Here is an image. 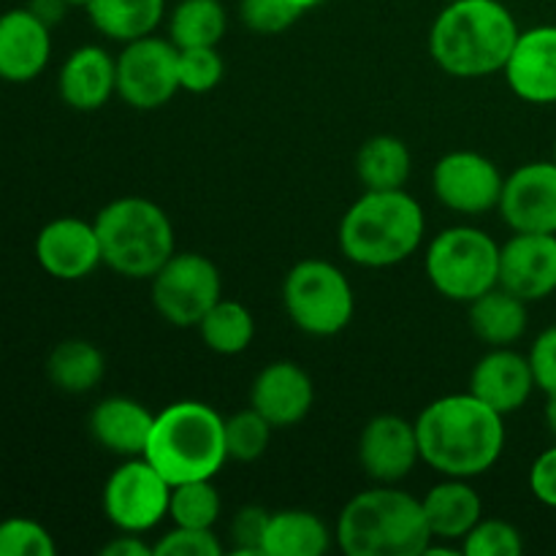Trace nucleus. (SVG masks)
<instances>
[{"mask_svg": "<svg viewBox=\"0 0 556 556\" xmlns=\"http://www.w3.org/2000/svg\"><path fill=\"white\" fill-rule=\"evenodd\" d=\"M282 307L309 337H334L351 326L356 296L345 271L324 258H302L282 280Z\"/></svg>", "mask_w": 556, "mask_h": 556, "instance_id": "8", "label": "nucleus"}, {"mask_svg": "<svg viewBox=\"0 0 556 556\" xmlns=\"http://www.w3.org/2000/svg\"><path fill=\"white\" fill-rule=\"evenodd\" d=\"M60 101L76 112H98L117 96V58L96 43L76 47L58 74Z\"/></svg>", "mask_w": 556, "mask_h": 556, "instance_id": "21", "label": "nucleus"}, {"mask_svg": "<svg viewBox=\"0 0 556 556\" xmlns=\"http://www.w3.org/2000/svg\"><path fill=\"white\" fill-rule=\"evenodd\" d=\"M334 543V530L313 510H271L264 535L266 556H320Z\"/></svg>", "mask_w": 556, "mask_h": 556, "instance_id": "25", "label": "nucleus"}, {"mask_svg": "<svg viewBox=\"0 0 556 556\" xmlns=\"http://www.w3.org/2000/svg\"><path fill=\"white\" fill-rule=\"evenodd\" d=\"M516 98L535 106L556 103V25L521 30L503 68Z\"/></svg>", "mask_w": 556, "mask_h": 556, "instance_id": "17", "label": "nucleus"}, {"mask_svg": "<svg viewBox=\"0 0 556 556\" xmlns=\"http://www.w3.org/2000/svg\"><path fill=\"white\" fill-rule=\"evenodd\" d=\"M36 261L49 277L76 282L103 264L96 223L81 217H54L36 237Z\"/></svg>", "mask_w": 556, "mask_h": 556, "instance_id": "15", "label": "nucleus"}, {"mask_svg": "<svg viewBox=\"0 0 556 556\" xmlns=\"http://www.w3.org/2000/svg\"><path fill=\"white\" fill-rule=\"evenodd\" d=\"M429 541L421 497L396 483H375L358 492L334 525V543L348 556H424Z\"/></svg>", "mask_w": 556, "mask_h": 556, "instance_id": "3", "label": "nucleus"}, {"mask_svg": "<svg viewBox=\"0 0 556 556\" xmlns=\"http://www.w3.org/2000/svg\"><path fill=\"white\" fill-rule=\"evenodd\" d=\"M302 11L288 0H239V20L258 36H277L296 25Z\"/></svg>", "mask_w": 556, "mask_h": 556, "instance_id": "36", "label": "nucleus"}, {"mask_svg": "<svg viewBox=\"0 0 556 556\" xmlns=\"http://www.w3.org/2000/svg\"><path fill=\"white\" fill-rule=\"evenodd\" d=\"M103 266L128 280H150L174 253V223L161 204L144 195H123L96 215Z\"/></svg>", "mask_w": 556, "mask_h": 556, "instance_id": "6", "label": "nucleus"}, {"mask_svg": "<svg viewBox=\"0 0 556 556\" xmlns=\"http://www.w3.org/2000/svg\"><path fill=\"white\" fill-rule=\"evenodd\" d=\"M271 427L258 410L248 407V410H239L233 416L226 418V448H228V462H258L266 454L271 443Z\"/></svg>", "mask_w": 556, "mask_h": 556, "instance_id": "32", "label": "nucleus"}, {"mask_svg": "<svg viewBox=\"0 0 556 556\" xmlns=\"http://www.w3.org/2000/svg\"><path fill=\"white\" fill-rule=\"evenodd\" d=\"M103 556H155L152 543L144 541V535L136 532H117L106 546L101 548Z\"/></svg>", "mask_w": 556, "mask_h": 556, "instance_id": "41", "label": "nucleus"}, {"mask_svg": "<svg viewBox=\"0 0 556 556\" xmlns=\"http://www.w3.org/2000/svg\"><path fill=\"white\" fill-rule=\"evenodd\" d=\"M201 342L217 356H239L255 340V318L242 302L220 299L195 326Z\"/></svg>", "mask_w": 556, "mask_h": 556, "instance_id": "30", "label": "nucleus"}, {"mask_svg": "<svg viewBox=\"0 0 556 556\" xmlns=\"http://www.w3.org/2000/svg\"><path fill=\"white\" fill-rule=\"evenodd\" d=\"M228 30L223 0H179L168 14V38L177 49L217 47Z\"/></svg>", "mask_w": 556, "mask_h": 556, "instance_id": "29", "label": "nucleus"}, {"mask_svg": "<svg viewBox=\"0 0 556 556\" xmlns=\"http://www.w3.org/2000/svg\"><path fill=\"white\" fill-rule=\"evenodd\" d=\"M413 174L410 147L394 134H378L356 152V177L364 190H405Z\"/></svg>", "mask_w": 556, "mask_h": 556, "instance_id": "27", "label": "nucleus"}, {"mask_svg": "<svg viewBox=\"0 0 556 556\" xmlns=\"http://www.w3.org/2000/svg\"><path fill=\"white\" fill-rule=\"evenodd\" d=\"M459 548L465 556H519L525 552V538L510 521L481 519L467 532Z\"/></svg>", "mask_w": 556, "mask_h": 556, "instance_id": "33", "label": "nucleus"}, {"mask_svg": "<svg viewBox=\"0 0 556 556\" xmlns=\"http://www.w3.org/2000/svg\"><path fill=\"white\" fill-rule=\"evenodd\" d=\"M155 556H223L220 538L215 530H199V527H177L163 532L155 543H152Z\"/></svg>", "mask_w": 556, "mask_h": 556, "instance_id": "37", "label": "nucleus"}, {"mask_svg": "<svg viewBox=\"0 0 556 556\" xmlns=\"http://www.w3.org/2000/svg\"><path fill=\"white\" fill-rule=\"evenodd\" d=\"M65 3H68L71 9H85V5L90 3V0H65Z\"/></svg>", "mask_w": 556, "mask_h": 556, "instance_id": "45", "label": "nucleus"}, {"mask_svg": "<svg viewBox=\"0 0 556 556\" xmlns=\"http://www.w3.org/2000/svg\"><path fill=\"white\" fill-rule=\"evenodd\" d=\"M220 514L223 500L212 481H190L172 486V503H168V519H172V525L215 530Z\"/></svg>", "mask_w": 556, "mask_h": 556, "instance_id": "31", "label": "nucleus"}, {"mask_svg": "<svg viewBox=\"0 0 556 556\" xmlns=\"http://www.w3.org/2000/svg\"><path fill=\"white\" fill-rule=\"evenodd\" d=\"M505 177L497 163L476 150L445 152L432 168L434 199L465 217L489 215L500 206Z\"/></svg>", "mask_w": 556, "mask_h": 556, "instance_id": "12", "label": "nucleus"}, {"mask_svg": "<svg viewBox=\"0 0 556 556\" xmlns=\"http://www.w3.org/2000/svg\"><path fill=\"white\" fill-rule=\"evenodd\" d=\"M288 3H291V5H296V9L302 11V14H304V11L315 9V5H320V3H324V0H288Z\"/></svg>", "mask_w": 556, "mask_h": 556, "instance_id": "44", "label": "nucleus"}, {"mask_svg": "<svg viewBox=\"0 0 556 556\" xmlns=\"http://www.w3.org/2000/svg\"><path fill=\"white\" fill-rule=\"evenodd\" d=\"M356 454L369 481L391 483V486L402 483L421 462L416 421H407L396 413H380L369 418L358 434Z\"/></svg>", "mask_w": 556, "mask_h": 556, "instance_id": "13", "label": "nucleus"}, {"mask_svg": "<svg viewBox=\"0 0 556 556\" xmlns=\"http://www.w3.org/2000/svg\"><path fill=\"white\" fill-rule=\"evenodd\" d=\"M421 462L445 478H478L492 470L505 451V416L476 394H445L416 418Z\"/></svg>", "mask_w": 556, "mask_h": 556, "instance_id": "1", "label": "nucleus"}, {"mask_svg": "<svg viewBox=\"0 0 556 556\" xmlns=\"http://www.w3.org/2000/svg\"><path fill=\"white\" fill-rule=\"evenodd\" d=\"M427 233L424 206L407 190H364L337 231L342 255L364 269H389L418 253Z\"/></svg>", "mask_w": 556, "mask_h": 556, "instance_id": "4", "label": "nucleus"}, {"mask_svg": "<svg viewBox=\"0 0 556 556\" xmlns=\"http://www.w3.org/2000/svg\"><path fill=\"white\" fill-rule=\"evenodd\" d=\"M519 25L500 0H451L429 27V54L456 79L503 74Z\"/></svg>", "mask_w": 556, "mask_h": 556, "instance_id": "2", "label": "nucleus"}, {"mask_svg": "<svg viewBox=\"0 0 556 556\" xmlns=\"http://www.w3.org/2000/svg\"><path fill=\"white\" fill-rule=\"evenodd\" d=\"M500 286L527 304L556 291V233H516L500 244Z\"/></svg>", "mask_w": 556, "mask_h": 556, "instance_id": "16", "label": "nucleus"}, {"mask_svg": "<svg viewBox=\"0 0 556 556\" xmlns=\"http://www.w3.org/2000/svg\"><path fill=\"white\" fill-rule=\"evenodd\" d=\"M424 516L434 541L462 543L467 532L483 519V500L470 478H445L421 497Z\"/></svg>", "mask_w": 556, "mask_h": 556, "instance_id": "23", "label": "nucleus"}, {"mask_svg": "<svg viewBox=\"0 0 556 556\" xmlns=\"http://www.w3.org/2000/svg\"><path fill=\"white\" fill-rule=\"evenodd\" d=\"M27 9H30L38 20L47 22L49 27H54L65 20V11H68L71 5L65 3V0H30Z\"/></svg>", "mask_w": 556, "mask_h": 556, "instance_id": "42", "label": "nucleus"}, {"mask_svg": "<svg viewBox=\"0 0 556 556\" xmlns=\"http://www.w3.org/2000/svg\"><path fill=\"white\" fill-rule=\"evenodd\" d=\"M271 510L258 508V505H244L233 514L231 519V541L233 554L239 556H266L264 554V535L269 525Z\"/></svg>", "mask_w": 556, "mask_h": 556, "instance_id": "38", "label": "nucleus"}, {"mask_svg": "<svg viewBox=\"0 0 556 556\" xmlns=\"http://www.w3.org/2000/svg\"><path fill=\"white\" fill-rule=\"evenodd\" d=\"M106 375V356L90 340H63L47 358L49 383L65 394H90Z\"/></svg>", "mask_w": 556, "mask_h": 556, "instance_id": "28", "label": "nucleus"}, {"mask_svg": "<svg viewBox=\"0 0 556 556\" xmlns=\"http://www.w3.org/2000/svg\"><path fill=\"white\" fill-rule=\"evenodd\" d=\"M155 413L130 396H106L90 410L87 427L92 440L114 456H144Z\"/></svg>", "mask_w": 556, "mask_h": 556, "instance_id": "22", "label": "nucleus"}, {"mask_svg": "<svg viewBox=\"0 0 556 556\" xmlns=\"http://www.w3.org/2000/svg\"><path fill=\"white\" fill-rule=\"evenodd\" d=\"M530 367L535 375V386L546 396L556 394V326H548L535 337L530 348Z\"/></svg>", "mask_w": 556, "mask_h": 556, "instance_id": "39", "label": "nucleus"}, {"mask_svg": "<svg viewBox=\"0 0 556 556\" xmlns=\"http://www.w3.org/2000/svg\"><path fill=\"white\" fill-rule=\"evenodd\" d=\"M315 405V386L307 369L293 362H271L250 386V407L258 410L275 429H291L309 416Z\"/></svg>", "mask_w": 556, "mask_h": 556, "instance_id": "18", "label": "nucleus"}, {"mask_svg": "<svg viewBox=\"0 0 556 556\" xmlns=\"http://www.w3.org/2000/svg\"><path fill=\"white\" fill-rule=\"evenodd\" d=\"M530 492L538 503L556 508V445L543 451L530 467Z\"/></svg>", "mask_w": 556, "mask_h": 556, "instance_id": "40", "label": "nucleus"}, {"mask_svg": "<svg viewBox=\"0 0 556 556\" xmlns=\"http://www.w3.org/2000/svg\"><path fill=\"white\" fill-rule=\"evenodd\" d=\"M85 11L101 36L128 43L157 30L166 16V0H90Z\"/></svg>", "mask_w": 556, "mask_h": 556, "instance_id": "26", "label": "nucleus"}, {"mask_svg": "<svg viewBox=\"0 0 556 556\" xmlns=\"http://www.w3.org/2000/svg\"><path fill=\"white\" fill-rule=\"evenodd\" d=\"M152 307L177 329H195L223 299V277L204 253H174L150 277Z\"/></svg>", "mask_w": 556, "mask_h": 556, "instance_id": "9", "label": "nucleus"}, {"mask_svg": "<svg viewBox=\"0 0 556 556\" xmlns=\"http://www.w3.org/2000/svg\"><path fill=\"white\" fill-rule=\"evenodd\" d=\"M552 161L556 163V141H554V155H552Z\"/></svg>", "mask_w": 556, "mask_h": 556, "instance_id": "46", "label": "nucleus"}, {"mask_svg": "<svg viewBox=\"0 0 556 556\" xmlns=\"http://www.w3.org/2000/svg\"><path fill=\"white\" fill-rule=\"evenodd\" d=\"M177 60L179 49L172 38L155 33L123 43V52L117 54V96L139 112L166 106L177 92H182Z\"/></svg>", "mask_w": 556, "mask_h": 556, "instance_id": "11", "label": "nucleus"}, {"mask_svg": "<svg viewBox=\"0 0 556 556\" xmlns=\"http://www.w3.org/2000/svg\"><path fill=\"white\" fill-rule=\"evenodd\" d=\"M52 58V27L30 9H9L0 14V79L27 85L47 71Z\"/></svg>", "mask_w": 556, "mask_h": 556, "instance_id": "20", "label": "nucleus"}, {"mask_svg": "<svg viewBox=\"0 0 556 556\" xmlns=\"http://www.w3.org/2000/svg\"><path fill=\"white\" fill-rule=\"evenodd\" d=\"M467 318H470V329L476 331L483 345L510 348L527 334L530 309H527L525 299L505 291L503 286H494L492 291L467 304Z\"/></svg>", "mask_w": 556, "mask_h": 556, "instance_id": "24", "label": "nucleus"}, {"mask_svg": "<svg viewBox=\"0 0 556 556\" xmlns=\"http://www.w3.org/2000/svg\"><path fill=\"white\" fill-rule=\"evenodd\" d=\"M424 269L440 296L470 304L500 286V244L476 226L443 228L427 244Z\"/></svg>", "mask_w": 556, "mask_h": 556, "instance_id": "7", "label": "nucleus"}, {"mask_svg": "<svg viewBox=\"0 0 556 556\" xmlns=\"http://www.w3.org/2000/svg\"><path fill=\"white\" fill-rule=\"evenodd\" d=\"M58 543L41 521L11 516L0 521V556H54Z\"/></svg>", "mask_w": 556, "mask_h": 556, "instance_id": "35", "label": "nucleus"}, {"mask_svg": "<svg viewBox=\"0 0 556 556\" xmlns=\"http://www.w3.org/2000/svg\"><path fill=\"white\" fill-rule=\"evenodd\" d=\"M530 356L510 348H489L476 362L470 372V394H476L483 405L497 410L500 416L521 410L535 391Z\"/></svg>", "mask_w": 556, "mask_h": 556, "instance_id": "19", "label": "nucleus"}, {"mask_svg": "<svg viewBox=\"0 0 556 556\" xmlns=\"http://www.w3.org/2000/svg\"><path fill=\"white\" fill-rule=\"evenodd\" d=\"M144 459L172 486L190 481H215L228 462L226 418L199 400L172 402L155 413Z\"/></svg>", "mask_w": 556, "mask_h": 556, "instance_id": "5", "label": "nucleus"}, {"mask_svg": "<svg viewBox=\"0 0 556 556\" xmlns=\"http://www.w3.org/2000/svg\"><path fill=\"white\" fill-rule=\"evenodd\" d=\"M497 212L516 233H556V163L532 161L510 172Z\"/></svg>", "mask_w": 556, "mask_h": 556, "instance_id": "14", "label": "nucleus"}, {"mask_svg": "<svg viewBox=\"0 0 556 556\" xmlns=\"http://www.w3.org/2000/svg\"><path fill=\"white\" fill-rule=\"evenodd\" d=\"M177 68L179 87H182V92H193V96L212 92L226 76V63H223L217 47L179 49Z\"/></svg>", "mask_w": 556, "mask_h": 556, "instance_id": "34", "label": "nucleus"}, {"mask_svg": "<svg viewBox=\"0 0 556 556\" xmlns=\"http://www.w3.org/2000/svg\"><path fill=\"white\" fill-rule=\"evenodd\" d=\"M543 418H546L548 432H552V438L556 440V394L546 396V407H543Z\"/></svg>", "mask_w": 556, "mask_h": 556, "instance_id": "43", "label": "nucleus"}, {"mask_svg": "<svg viewBox=\"0 0 556 556\" xmlns=\"http://www.w3.org/2000/svg\"><path fill=\"white\" fill-rule=\"evenodd\" d=\"M101 503L103 516L114 530L147 535L168 519L172 483L144 456H130L106 478Z\"/></svg>", "mask_w": 556, "mask_h": 556, "instance_id": "10", "label": "nucleus"}]
</instances>
